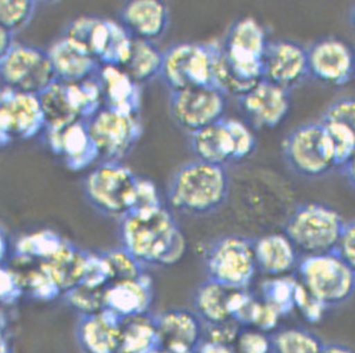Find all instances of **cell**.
I'll list each match as a JSON object with an SVG mask.
<instances>
[{
	"instance_id": "7402d4cb",
	"label": "cell",
	"mask_w": 355,
	"mask_h": 353,
	"mask_svg": "<svg viewBox=\"0 0 355 353\" xmlns=\"http://www.w3.org/2000/svg\"><path fill=\"white\" fill-rule=\"evenodd\" d=\"M121 331V318L104 309L99 314L79 317L76 340L84 353H118Z\"/></svg>"
},
{
	"instance_id": "f35d334b",
	"label": "cell",
	"mask_w": 355,
	"mask_h": 353,
	"mask_svg": "<svg viewBox=\"0 0 355 353\" xmlns=\"http://www.w3.org/2000/svg\"><path fill=\"white\" fill-rule=\"evenodd\" d=\"M163 206L164 205L162 202V197L159 194L157 185L149 179L138 176L135 194H134L133 206L130 212H150Z\"/></svg>"
},
{
	"instance_id": "ab89813d",
	"label": "cell",
	"mask_w": 355,
	"mask_h": 353,
	"mask_svg": "<svg viewBox=\"0 0 355 353\" xmlns=\"http://www.w3.org/2000/svg\"><path fill=\"white\" fill-rule=\"evenodd\" d=\"M235 353H273L272 334L255 328H241L234 343Z\"/></svg>"
},
{
	"instance_id": "816d5d0a",
	"label": "cell",
	"mask_w": 355,
	"mask_h": 353,
	"mask_svg": "<svg viewBox=\"0 0 355 353\" xmlns=\"http://www.w3.org/2000/svg\"><path fill=\"white\" fill-rule=\"evenodd\" d=\"M13 140V136L8 132L7 127H6V124L3 123V119L0 116V149L9 145Z\"/></svg>"
},
{
	"instance_id": "f546056e",
	"label": "cell",
	"mask_w": 355,
	"mask_h": 353,
	"mask_svg": "<svg viewBox=\"0 0 355 353\" xmlns=\"http://www.w3.org/2000/svg\"><path fill=\"white\" fill-rule=\"evenodd\" d=\"M163 65V51L150 42L134 40L128 63L123 69L139 85L160 78Z\"/></svg>"
},
{
	"instance_id": "9c48e42d",
	"label": "cell",
	"mask_w": 355,
	"mask_h": 353,
	"mask_svg": "<svg viewBox=\"0 0 355 353\" xmlns=\"http://www.w3.org/2000/svg\"><path fill=\"white\" fill-rule=\"evenodd\" d=\"M269 39L253 17L235 20L223 40V54L236 78L254 87L263 79V59Z\"/></svg>"
},
{
	"instance_id": "d590c367",
	"label": "cell",
	"mask_w": 355,
	"mask_h": 353,
	"mask_svg": "<svg viewBox=\"0 0 355 353\" xmlns=\"http://www.w3.org/2000/svg\"><path fill=\"white\" fill-rule=\"evenodd\" d=\"M107 289V287H105ZM105 289L79 284L76 289L64 293V300L80 316L94 315L105 309Z\"/></svg>"
},
{
	"instance_id": "30bf717a",
	"label": "cell",
	"mask_w": 355,
	"mask_h": 353,
	"mask_svg": "<svg viewBox=\"0 0 355 353\" xmlns=\"http://www.w3.org/2000/svg\"><path fill=\"white\" fill-rule=\"evenodd\" d=\"M0 82L4 88L40 95L57 82L48 51L37 45L15 43L0 62Z\"/></svg>"
},
{
	"instance_id": "6da1fadb",
	"label": "cell",
	"mask_w": 355,
	"mask_h": 353,
	"mask_svg": "<svg viewBox=\"0 0 355 353\" xmlns=\"http://www.w3.org/2000/svg\"><path fill=\"white\" fill-rule=\"evenodd\" d=\"M121 247L143 266H171L187 250L184 233L168 208L130 212L119 220Z\"/></svg>"
},
{
	"instance_id": "cb8c5ba5",
	"label": "cell",
	"mask_w": 355,
	"mask_h": 353,
	"mask_svg": "<svg viewBox=\"0 0 355 353\" xmlns=\"http://www.w3.org/2000/svg\"><path fill=\"white\" fill-rule=\"evenodd\" d=\"M48 54L58 82L67 84L84 82L94 78L102 68L88 51L64 37L51 45Z\"/></svg>"
},
{
	"instance_id": "c3c4849f",
	"label": "cell",
	"mask_w": 355,
	"mask_h": 353,
	"mask_svg": "<svg viewBox=\"0 0 355 353\" xmlns=\"http://www.w3.org/2000/svg\"><path fill=\"white\" fill-rule=\"evenodd\" d=\"M343 172L347 177L348 183H350V186L355 190V152L348 163L343 166Z\"/></svg>"
},
{
	"instance_id": "9a60e30c",
	"label": "cell",
	"mask_w": 355,
	"mask_h": 353,
	"mask_svg": "<svg viewBox=\"0 0 355 353\" xmlns=\"http://www.w3.org/2000/svg\"><path fill=\"white\" fill-rule=\"evenodd\" d=\"M309 76L308 51L293 40L269 42L263 59V79L292 91Z\"/></svg>"
},
{
	"instance_id": "e0dca14e",
	"label": "cell",
	"mask_w": 355,
	"mask_h": 353,
	"mask_svg": "<svg viewBox=\"0 0 355 353\" xmlns=\"http://www.w3.org/2000/svg\"><path fill=\"white\" fill-rule=\"evenodd\" d=\"M0 116L13 139L29 140L44 134V111L39 95L13 89L0 90Z\"/></svg>"
},
{
	"instance_id": "5bb4252c",
	"label": "cell",
	"mask_w": 355,
	"mask_h": 353,
	"mask_svg": "<svg viewBox=\"0 0 355 353\" xmlns=\"http://www.w3.org/2000/svg\"><path fill=\"white\" fill-rule=\"evenodd\" d=\"M309 76L330 87L348 84L355 74V55L345 42L324 38L306 49Z\"/></svg>"
},
{
	"instance_id": "bcb514c9",
	"label": "cell",
	"mask_w": 355,
	"mask_h": 353,
	"mask_svg": "<svg viewBox=\"0 0 355 353\" xmlns=\"http://www.w3.org/2000/svg\"><path fill=\"white\" fill-rule=\"evenodd\" d=\"M196 353H235L234 346L203 338Z\"/></svg>"
},
{
	"instance_id": "4316f807",
	"label": "cell",
	"mask_w": 355,
	"mask_h": 353,
	"mask_svg": "<svg viewBox=\"0 0 355 353\" xmlns=\"http://www.w3.org/2000/svg\"><path fill=\"white\" fill-rule=\"evenodd\" d=\"M88 256L89 253L74 246L69 241H65L63 247L53 259L40 264L64 295L83 284L87 272Z\"/></svg>"
},
{
	"instance_id": "836d02e7",
	"label": "cell",
	"mask_w": 355,
	"mask_h": 353,
	"mask_svg": "<svg viewBox=\"0 0 355 353\" xmlns=\"http://www.w3.org/2000/svg\"><path fill=\"white\" fill-rule=\"evenodd\" d=\"M35 10L33 0H0V26L15 35L31 24Z\"/></svg>"
},
{
	"instance_id": "7a4b0ae2",
	"label": "cell",
	"mask_w": 355,
	"mask_h": 353,
	"mask_svg": "<svg viewBox=\"0 0 355 353\" xmlns=\"http://www.w3.org/2000/svg\"><path fill=\"white\" fill-rule=\"evenodd\" d=\"M228 171L224 166L193 160L182 165L168 185V200L173 208L191 216L213 214L229 195Z\"/></svg>"
},
{
	"instance_id": "4fadbf2b",
	"label": "cell",
	"mask_w": 355,
	"mask_h": 353,
	"mask_svg": "<svg viewBox=\"0 0 355 353\" xmlns=\"http://www.w3.org/2000/svg\"><path fill=\"white\" fill-rule=\"evenodd\" d=\"M225 109L227 95L213 85L171 93V118L189 135L224 119Z\"/></svg>"
},
{
	"instance_id": "1f68e13d",
	"label": "cell",
	"mask_w": 355,
	"mask_h": 353,
	"mask_svg": "<svg viewBox=\"0 0 355 353\" xmlns=\"http://www.w3.org/2000/svg\"><path fill=\"white\" fill-rule=\"evenodd\" d=\"M299 280L293 276L268 278L261 284V301L278 311L282 317L295 309V292Z\"/></svg>"
},
{
	"instance_id": "b9f144b4",
	"label": "cell",
	"mask_w": 355,
	"mask_h": 353,
	"mask_svg": "<svg viewBox=\"0 0 355 353\" xmlns=\"http://www.w3.org/2000/svg\"><path fill=\"white\" fill-rule=\"evenodd\" d=\"M322 121H338L355 134V98L345 96L333 101L325 109Z\"/></svg>"
},
{
	"instance_id": "ba28073f",
	"label": "cell",
	"mask_w": 355,
	"mask_h": 353,
	"mask_svg": "<svg viewBox=\"0 0 355 353\" xmlns=\"http://www.w3.org/2000/svg\"><path fill=\"white\" fill-rule=\"evenodd\" d=\"M283 156L297 175L318 179L336 169L333 146L320 121L293 129L283 141Z\"/></svg>"
},
{
	"instance_id": "ffe728a7",
	"label": "cell",
	"mask_w": 355,
	"mask_h": 353,
	"mask_svg": "<svg viewBox=\"0 0 355 353\" xmlns=\"http://www.w3.org/2000/svg\"><path fill=\"white\" fill-rule=\"evenodd\" d=\"M155 318L162 350L196 353L204 338V323L194 311L166 309Z\"/></svg>"
},
{
	"instance_id": "11a10c76",
	"label": "cell",
	"mask_w": 355,
	"mask_h": 353,
	"mask_svg": "<svg viewBox=\"0 0 355 353\" xmlns=\"http://www.w3.org/2000/svg\"><path fill=\"white\" fill-rule=\"evenodd\" d=\"M353 21H354V24H355V8H354V10H353Z\"/></svg>"
},
{
	"instance_id": "ac0fdd59",
	"label": "cell",
	"mask_w": 355,
	"mask_h": 353,
	"mask_svg": "<svg viewBox=\"0 0 355 353\" xmlns=\"http://www.w3.org/2000/svg\"><path fill=\"white\" fill-rule=\"evenodd\" d=\"M44 135L51 152L63 159L69 170H85L101 159L89 134L87 120H76L67 127L45 129Z\"/></svg>"
},
{
	"instance_id": "277c9868",
	"label": "cell",
	"mask_w": 355,
	"mask_h": 353,
	"mask_svg": "<svg viewBox=\"0 0 355 353\" xmlns=\"http://www.w3.org/2000/svg\"><path fill=\"white\" fill-rule=\"evenodd\" d=\"M137 181L121 161H102L84 179L83 191L98 212L121 220L132 210Z\"/></svg>"
},
{
	"instance_id": "681fc988",
	"label": "cell",
	"mask_w": 355,
	"mask_h": 353,
	"mask_svg": "<svg viewBox=\"0 0 355 353\" xmlns=\"http://www.w3.org/2000/svg\"><path fill=\"white\" fill-rule=\"evenodd\" d=\"M322 353H355V351L342 343H324Z\"/></svg>"
},
{
	"instance_id": "74e56055",
	"label": "cell",
	"mask_w": 355,
	"mask_h": 353,
	"mask_svg": "<svg viewBox=\"0 0 355 353\" xmlns=\"http://www.w3.org/2000/svg\"><path fill=\"white\" fill-rule=\"evenodd\" d=\"M225 124L234 144V163L243 161L253 155L257 147V139L250 127L245 123L233 118H225Z\"/></svg>"
},
{
	"instance_id": "f907efd6",
	"label": "cell",
	"mask_w": 355,
	"mask_h": 353,
	"mask_svg": "<svg viewBox=\"0 0 355 353\" xmlns=\"http://www.w3.org/2000/svg\"><path fill=\"white\" fill-rule=\"evenodd\" d=\"M0 353H10V347H9L7 332H6V323L1 316H0Z\"/></svg>"
},
{
	"instance_id": "8fae6325",
	"label": "cell",
	"mask_w": 355,
	"mask_h": 353,
	"mask_svg": "<svg viewBox=\"0 0 355 353\" xmlns=\"http://www.w3.org/2000/svg\"><path fill=\"white\" fill-rule=\"evenodd\" d=\"M160 79L171 93L211 85L209 43L182 42L163 51Z\"/></svg>"
},
{
	"instance_id": "3957f363",
	"label": "cell",
	"mask_w": 355,
	"mask_h": 353,
	"mask_svg": "<svg viewBox=\"0 0 355 353\" xmlns=\"http://www.w3.org/2000/svg\"><path fill=\"white\" fill-rule=\"evenodd\" d=\"M345 222L336 208L320 202H305L288 217L284 233L305 256L336 250Z\"/></svg>"
},
{
	"instance_id": "7c38bea8",
	"label": "cell",
	"mask_w": 355,
	"mask_h": 353,
	"mask_svg": "<svg viewBox=\"0 0 355 353\" xmlns=\"http://www.w3.org/2000/svg\"><path fill=\"white\" fill-rule=\"evenodd\" d=\"M88 123L89 134L103 161H121L143 134L139 116L102 107Z\"/></svg>"
},
{
	"instance_id": "d6986e66",
	"label": "cell",
	"mask_w": 355,
	"mask_h": 353,
	"mask_svg": "<svg viewBox=\"0 0 355 353\" xmlns=\"http://www.w3.org/2000/svg\"><path fill=\"white\" fill-rule=\"evenodd\" d=\"M119 24L134 40L155 43L169 26V8L160 0H132L123 4Z\"/></svg>"
},
{
	"instance_id": "ee69618b",
	"label": "cell",
	"mask_w": 355,
	"mask_h": 353,
	"mask_svg": "<svg viewBox=\"0 0 355 353\" xmlns=\"http://www.w3.org/2000/svg\"><path fill=\"white\" fill-rule=\"evenodd\" d=\"M334 251L355 272V221L345 222Z\"/></svg>"
},
{
	"instance_id": "7dc6e473",
	"label": "cell",
	"mask_w": 355,
	"mask_h": 353,
	"mask_svg": "<svg viewBox=\"0 0 355 353\" xmlns=\"http://www.w3.org/2000/svg\"><path fill=\"white\" fill-rule=\"evenodd\" d=\"M15 44L13 33L0 26V62L7 57L8 53Z\"/></svg>"
},
{
	"instance_id": "7bdbcfd3",
	"label": "cell",
	"mask_w": 355,
	"mask_h": 353,
	"mask_svg": "<svg viewBox=\"0 0 355 353\" xmlns=\"http://www.w3.org/2000/svg\"><path fill=\"white\" fill-rule=\"evenodd\" d=\"M295 309L300 312L302 317L309 323H317L323 318L327 311V306L311 296L308 290L299 281L297 292H295Z\"/></svg>"
},
{
	"instance_id": "2e32d148",
	"label": "cell",
	"mask_w": 355,
	"mask_h": 353,
	"mask_svg": "<svg viewBox=\"0 0 355 353\" xmlns=\"http://www.w3.org/2000/svg\"><path fill=\"white\" fill-rule=\"evenodd\" d=\"M241 111L257 129L280 125L292 107L291 91L261 79L248 93L238 98Z\"/></svg>"
},
{
	"instance_id": "52a82bcc",
	"label": "cell",
	"mask_w": 355,
	"mask_h": 353,
	"mask_svg": "<svg viewBox=\"0 0 355 353\" xmlns=\"http://www.w3.org/2000/svg\"><path fill=\"white\" fill-rule=\"evenodd\" d=\"M299 281L327 307L348 301L355 292V272L336 251L305 256L298 264Z\"/></svg>"
},
{
	"instance_id": "e575fe53",
	"label": "cell",
	"mask_w": 355,
	"mask_h": 353,
	"mask_svg": "<svg viewBox=\"0 0 355 353\" xmlns=\"http://www.w3.org/2000/svg\"><path fill=\"white\" fill-rule=\"evenodd\" d=\"M102 255L108 265L110 284L135 280L146 273L144 266L134 259L132 255H129L123 247L108 250L102 253Z\"/></svg>"
},
{
	"instance_id": "f6af8a7d",
	"label": "cell",
	"mask_w": 355,
	"mask_h": 353,
	"mask_svg": "<svg viewBox=\"0 0 355 353\" xmlns=\"http://www.w3.org/2000/svg\"><path fill=\"white\" fill-rule=\"evenodd\" d=\"M280 317L282 316L278 314L277 309H274L272 306H269L268 303L260 300L258 307H257V312L254 316L252 328L269 334L277 328L278 323H279Z\"/></svg>"
},
{
	"instance_id": "8992f818",
	"label": "cell",
	"mask_w": 355,
	"mask_h": 353,
	"mask_svg": "<svg viewBox=\"0 0 355 353\" xmlns=\"http://www.w3.org/2000/svg\"><path fill=\"white\" fill-rule=\"evenodd\" d=\"M208 280L229 290H248L258 271L254 240L241 235L216 239L205 253Z\"/></svg>"
},
{
	"instance_id": "5b68a950",
	"label": "cell",
	"mask_w": 355,
	"mask_h": 353,
	"mask_svg": "<svg viewBox=\"0 0 355 353\" xmlns=\"http://www.w3.org/2000/svg\"><path fill=\"white\" fill-rule=\"evenodd\" d=\"M63 37L88 51L102 66L123 69L133 48L134 39L119 21L96 17H82L73 20Z\"/></svg>"
},
{
	"instance_id": "f5cc1de1",
	"label": "cell",
	"mask_w": 355,
	"mask_h": 353,
	"mask_svg": "<svg viewBox=\"0 0 355 353\" xmlns=\"http://www.w3.org/2000/svg\"><path fill=\"white\" fill-rule=\"evenodd\" d=\"M8 255V241L6 237V233L3 228L0 227V265L4 264Z\"/></svg>"
},
{
	"instance_id": "83f0119b",
	"label": "cell",
	"mask_w": 355,
	"mask_h": 353,
	"mask_svg": "<svg viewBox=\"0 0 355 353\" xmlns=\"http://www.w3.org/2000/svg\"><path fill=\"white\" fill-rule=\"evenodd\" d=\"M162 350L155 316H137L121 320L118 353H159Z\"/></svg>"
},
{
	"instance_id": "db71d44e",
	"label": "cell",
	"mask_w": 355,
	"mask_h": 353,
	"mask_svg": "<svg viewBox=\"0 0 355 353\" xmlns=\"http://www.w3.org/2000/svg\"><path fill=\"white\" fill-rule=\"evenodd\" d=\"M159 353H191V352H179V351H168V350H160Z\"/></svg>"
},
{
	"instance_id": "d4e9b609",
	"label": "cell",
	"mask_w": 355,
	"mask_h": 353,
	"mask_svg": "<svg viewBox=\"0 0 355 353\" xmlns=\"http://www.w3.org/2000/svg\"><path fill=\"white\" fill-rule=\"evenodd\" d=\"M258 271L270 278L286 276L298 267V250L286 233H269L254 240Z\"/></svg>"
},
{
	"instance_id": "484cf974",
	"label": "cell",
	"mask_w": 355,
	"mask_h": 353,
	"mask_svg": "<svg viewBox=\"0 0 355 353\" xmlns=\"http://www.w3.org/2000/svg\"><path fill=\"white\" fill-rule=\"evenodd\" d=\"M189 145L196 160L207 164L227 166L234 163V144L225 118L189 135Z\"/></svg>"
},
{
	"instance_id": "d6a6232c",
	"label": "cell",
	"mask_w": 355,
	"mask_h": 353,
	"mask_svg": "<svg viewBox=\"0 0 355 353\" xmlns=\"http://www.w3.org/2000/svg\"><path fill=\"white\" fill-rule=\"evenodd\" d=\"M273 353H322L324 342L305 328H284L272 334Z\"/></svg>"
},
{
	"instance_id": "60d3db41",
	"label": "cell",
	"mask_w": 355,
	"mask_h": 353,
	"mask_svg": "<svg viewBox=\"0 0 355 353\" xmlns=\"http://www.w3.org/2000/svg\"><path fill=\"white\" fill-rule=\"evenodd\" d=\"M24 295L23 286L17 272L12 267L0 265V305L10 306L18 302Z\"/></svg>"
},
{
	"instance_id": "603a6c76",
	"label": "cell",
	"mask_w": 355,
	"mask_h": 353,
	"mask_svg": "<svg viewBox=\"0 0 355 353\" xmlns=\"http://www.w3.org/2000/svg\"><path fill=\"white\" fill-rule=\"evenodd\" d=\"M103 95V107L139 116L141 91L127 71L116 66H102L96 74Z\"/></svg>"
},
{
	"instance_id": "f1b7e54d",
	"label": "cell",
	"mask_w": 355,
	"mask_h": 353,
	"mask_svg": "<svg viewBox=\"0 0 355 353\" xmlns=\"http://www.w3.org/2000/svg\"><path fill=\"white\" fill-rule=\"evenodd\" d=\"M230 293L232 290L208 278L198 286L193 305L194 312L202 320L204 326L232 320L229 312Z\"/></svg>"
},
{
	"instance_id": "8d00e7d4",
	"label": "cell",
	"mask_w": 355,
	"mask_h": 353,
	"mask_svg": "<svg viewBox=\"0 0 355 353\" xmlns=\"http://www.w3.org/2000/svg\"><path fill=\"white\" fill-rule=\"evenodd\" d=\"M333 146L336 168H343L355 152V134L338 121H322Z\"/></svg>"
},
{
	"instance_id": "44dd1931",
	"label": "cell",
	"mask_w": 355,
	"mask_h": 353,
	"mask_svg": "<svg viewBox=\"0 0 355 353\" xmlns=\"http://www.w3.org/2000/svg\"><path fill=\"white\" fill-rule=\"evenodd\" d=\"M154 297L152 278L146 273L135 280L108 284L104 301L105 309L121 320L149 314Z\"/></svg>"
},
{
	"instance_id": "4dcf8cb0",
	"label": "cell",
	"mask_w": 355,
	"mask_h": 353,
	"mask_svg": "<svg viewBox=\"0 0 355 353\" xmlns=\"http://www.w3.org/2000/svg\"><path fill=\"white\" fill-rule=\"evenodd\" d=\"M65 241L51 230H40L20 237L15 245L14 256L35 262H46L59 253Z\"/></svg>"
}]
</instances>
